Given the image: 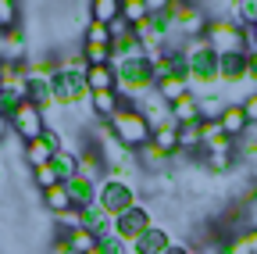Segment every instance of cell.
Here are the masks:
<instances>
[{
    "mask_svg": "<svg viewBox=\"0 0 257 254\" xmlns=\"http://www.w3.org/2000/svg\"><path fill=\"white\" fill-rule=\"evenodd\" d=\"M154 86H157V79H154V68L147 57H133V61H118L114 65V90L125 104L136 108L143 97L154 93Z\"/></svg>",
    "mask_w": 257,
    "mask_h": 254,
    "instance_id": "obj_1",
    "label": "cell"
},
{
    "mask_svg": "<svg viewBox=\"0 0 257 254\" xmlns=\"http://www.w3.org/2000/svg\"><path fill=\"white\" fill-rule=\"evenodd\" d=\"M186 65H189V86H193V93H204V97H207V93H211V86L214 82H221L218 79V50L204 40V36H197V40H186Z\"/></svg>",
    "mask_w": 257,
    "mask_h": 254,
    "instance_id": "obj_2",
    "label": "cell"
},
{
    "mask_svg": "<svg viewBox=\"0 0 257 254\" xmlns=\"http://www.w3.org/2000/svg\"><path fill=\"white\" fill-rule=\"evenodd\" d=\"M111 133H114V140L118 143H125L128 150H140V147H147L150 143V136H154V129H150V122L143 118V111L140 108H133V104H125L111 122Z\"/></svg>",
    "mask_w": 257,
    "mask_h": 254,
    "instance_id": "obj_3",
    "label": "cell"
},
{
    "mask_svg": "<svg viewBox=\"0 0 257 254\" xmlns=\"http://www.w3.org/2000/svg\"><path fill=\"white\" fill-rule=\"evenodd\" d=\"M96 204H100L111 218H118V215H125L128 208H136L140 197H136L133 183H128L125 176H104L100 186H96Z\"/></svg>",
    "mask_w": 257,
    "mask_h": 254,
    "instance_id": "obj_4",
    "label": "cell"
},
{
    "mask_svg": "<svg viewBox=\"0 0 257 254\" xmlns=\"http://www.w3.org/2000/svg\"><path fill=\"white\" fill-rule=\"evenodd\" d=\"M204 40L218 54H246V29L236 18H211Z\"/></svg>",
    "mask_w": 257,
    "mask_h": 254,
    "instance_id": "obj_5",
    "label": "cell"
},
{
    "mask_svg": "<svg viewBox=\"0 0 257 254\" xmlns=\"http://www.w3.org/2000/svg\"><path fill=\"white\" fill-rule=\"evenodd\" d=\"M168 15H172V22H175V33L182 36V40H197V36H204L207 33V11L200 8V4H189V0H172L168 4Z\"/></svg>",
    "mask_w": 257,
    "mask_h": 254,
    "instance_id": "obj_6",
    "label": "cell"
},
{
    "mask_svg": "<svg viewBox=\"0 0 257 254\" xmlns=\"http://www.w3.org/2000/svg\"><path fill=\"white\" fill-rule=\"evenodd\" d=\"M50 90H54V101L64 104V108H89L93 93L86 86V75H75V72H61L50 79Z\"/></svg>",
    "mask_w": 257,
    "mask_h": 254,
    "instance_id": "obj_7",
    "label": "cell"
},
{
    "mask_svg": "<svg viewBox=\"0 0 257 254\" xmlns=\"http://www.w3.org/2000/svg\"><path fill=\"white\" fill-rule=\"evenodd\" d=\"M8 122H11V133H18V136H22V143L40 140V136H43V129H47L43 111H40L36 104H29V101H22V104L8 115Z\"/></svg>",
    "mask_w": 257,
    "mask_h": 254,
    "instance_id": "obj_8",
    "label": "cell"
},
{
    "mask_svg": "<svg viewBox=\"0 0 257 254\" xmlns=\"http://www.w3.org/2000/svg\"><path fill=\"white\" fill-rule=\"evenodd\" d=\"M150 226H154L150 208H147V204H136V208H128L125 215H118V218H114V236H118V240H125L128 247H133V243H136Z\"/></svg>",
    "mask_w": 257,
    "mask_h": 254,
    "instance_id": "obj_9",
    "label": "cell"
},
{
    "mask_svg": "<svg viewBox=\"0 0 257 254\" xmlns=\"http://www.w3.org/2000/svg\"><path fill=\"white\" fill-rule=\"evenodd\" d=\"M57 150H64L61 133H57V129H43V136H40V140H29L22 154H25L29 168H43V165L54 161V154H57Z\"/></svg>",
    "mask_w": 257,
    "mask_h": 254,
    "instance_id": "obj_10",
    "label": "cell"
},
{
    "mask_svg": "<svg viewBox=\"0 0 257 254\" xmlns=\"http://www.w3.org/2000/svg\"><path fill=\"white\" fill-rule=\"evenodd\" d=\"M82 229H89L96 240H107V236H114V218L100 204H93V208L82 211Z\"/></svg>",
    "mask_w": 257,
    "mask_h": 254,
    "instance_id": "obj_11",
    "label": "cell"
},
{
    "mask_svg": "<svg viewBox=\"0 0 257 254\" xmlns=\"http://www.w3.org/2000/svg\"><path fill=\"white\" fill-rule=\"evenodd\" d=\"M96 186H100V183H93L86 176H75L72 183H64V190H68V197H72V208H79V211L93 208L96 204Z\"/></svg>",
    "mask_w": 257,
    "mask_h": 254,
    "instance_id": "obj_12",
    "label": "cell"
},
{
    "mask_svg": "<svg viewBox=\"0 0 257 254\" xmlns=\"http://www.w3.org/2000/svg\"><path fill=\"white\" fill-rule=\"evenodd\" d=\"M218 122H221V129H225V136H229V140H243V133L250 129L243 104H225V111H221Z\"/></svg>",
    "mask_w": 257,
    "mask_h": 254,
    "instance_id": "obj_13",
    "label": "cell"
},
{
    "mask_svg": "<svg viewBox=\"0 0 257 254\" xmlns=\"http://www.w3.org/2000/svg\"><path fill=\"white\" fill-rule=\"evenodd\" d=\"M218 79L229 82V86L243 82L246 79V54H221L218 57Z\"/></svg>",
    "mask_w": 257,
    "mask_h": 254,
    "instance_id": "obj_14",
    "label": "cell"
},
{
    "mask_svg": "<svg viewBox=\"0 0 257 254\" xmlns=\"http://www.w3.org/2000/svg\"><path fill=\"white\" fill-rule=\"evenodd\" d=\"M168 243H172V236H168L165 229H161V226H150V229L133 243V254H165Z\"/></svg>",
    "mask_w": 257,
    "mask_h": 254,
    "instance_id": "obj_15",
    "label": "cell"
},
{
    "mask_svg": "<svg viewBox=\"0 0 257 254\" xmlns=\"http://www.w3.org/2000/svg\"><path fill=\"white\" fill-rule=\"evenodd\" d=\"M168 111H172V122L175 125H197L200 122V97H197V93H186V97L175 101Z\"/></svg>",
    "mask_w": 257,
    "mask_h": 254,
    "instance_id": "obj_16",
    "label": "cell"
},
{
    "mask_svg": "<svg viewBox=\"0 0 257 254\" xmlns=\"http://www.w3.org/2000/svg\"><path fill=\"white\" fill-rule=\"evenodd\" d=\"M89 108H93V115L100 118V122H111V118H114V115L125 108V101L118 97V90H107V93H93Z\"/></svg>",
    "mask_w": 257,
    "mask_h": 254,
    "instance_id": "obj_17",
    "label": "cell"
},
{
    "mask_svg": "<svg viewBox=\"0 0 257 254\" xmlns=\"http://www.w3.org/2000/svg\"><path fill=\"white\" fill-rule=\"evenodd\" d=\"M154 93H157V97L172 108L175 101H182V97H186V93H193V86H189V79H175V75H168V79H161V82L154 86Z\"/></svg>",
    "mask_w": 257,
    "mask_h": 254,
    "instance_id": "obj_18",
    "label": "cell"
},
{
    "mask_svg": "<svg viewBox=\"0 0 257 254\" xmlns=\"http://www.w3.org/2000/svg\"><path fill=\"white\" fill-rule=\"evenodd\" d=\"M50 168L57 172V179H61V183H72V179L79 176V154H75V150H68V147L57 150V154H54V161H50Z\"/></svg>",
    "mask_w": 257,
    "mask_h": 254,
    "instance_id": "obj_19",
    "label": "cell"
},
{
    "mask_svg": "<svg viewBox=\"0 0 257 254\" xmlns=\"http://www.w3.org/2000/svg\"><path fill=\"white\" fill-rule=\"evenodd\" d=\"M82 57H86V68H104V65H114V54H111V43H79Z\"/></svg>",
    "mask_w": 257,
    "mask_h": 254,
    "instance_id": "obj_20",
    "label": "cell"
},
{
    "mask_svg": "<svg viewBox=\"0 0 257 254\" xmlns=\"http://www.w3.org/2000/svg\"><path fill=\"white\" fill-rule=\"evenodd\" d=\"M136 161H140V165H147V168L157 176V172H165V165L172 161V154H165L161 147L147 143V147H140V150H136Z\"/></svg>",
    "mask_w": 257,
    "mask_h": 254,
    "instance_id": "obj_21",
    "label": "cell"
},
{
    "mask_svg": "<svg viewBox=\"0 0 257 254\" xmlns=\"http://www.w3.org/2000/svg\"><path fill=\"white\" fill-rule=\"evenodd\" d=\"M150 143H154V147H161L165 154H175V150H179V125H175V122L157 125L154 136H150Z\"/></svg>",
    "mask_w": 257,
    "mask_h": 254,
    "instance_id": "obj_22",
    "label": "cell"
},
{
    "mask_svg": "<svg viewBox=\"0 0 257 254\" xmlns=\"http://www.w3.org/2000/svg\"><path fill=\"white\" fill-rule=\"evenodd\" d=\"M86 86L89 93H107L114 90V68L104 65V68H86Z\"/></svg>",
    "mask_w": 257,
    "mask_h": 254,
    "instance_id": "obj_23",
    "label": "cell"
},
{
    "mask_svg": "<svg viewBox=\"0 0 257 254\" xmlns=\"http://www.w3.org/2000/svg\"><path fill=\"white\" fill-rule=\"evenodd\" d=\"M43 204H47V211H54V215H64V211L72 208V197H68V190H64V183L43 190Z\"/></svg>",
    "mask_w": 257,
    "mask_h": 254,
    "instance_id": "obj_24",
    "label": "cell"
},
{
    "mask_svg": "<svg viewBox=\"0 0 257 254\" xmlns=\"http://www.w3.org/2000/svg\"><path fill=\"white\" fill-rule=\"evenodd\" d=\"M118 18H125L128 25H140L147 15H150V4H147V0H118Z\"/></svg>",
    "mask_w": 257,
    "mask_h": 254,
    "instance_id": "obj_25",
    "label": "cell"
},
{
    "mask_svg": "<svg viewBox=\"0 0 257 254\" xmlns=\"http://www.w3.org/2000/svg\"><path fill=\"white\" fill-rule=\"evenodd\" d=\"M64 240H68L72 254H89L96 243H100V240H96L89 229H82V226H79V229H72V233H64Z\"/></svg>",
    "mask_w": 257,
    "mask_h": 254,
    "instance_id": "obj_26",
    "label": "cell"
},
{
    "mask_svg": "<svg viewBox=\"0 0 257 254\" xmlns=\"http://www.w3.org/2000/svg\"><path fill=\"white\" fill-rule=\"evenodd\" d=\"M118 0H93V4H89V18L93 22H100V25H111L114 18H118Z\"/></svg>",
    "mask_w": 257,
    "mask_h": 254,
    "instance_id": "obj_27",
    "label": "cell"
},
{
    "mask_svg": "<svg viewBox=\"0 0 257 254\" xmlns=\"http://www.w3.org/2000/svg\"><path fill=\"white\" fill-rule=\"evenodd\" d=\"M232 18H236L243 29L257 25V0H239V4H232Z\"/></svg>",
    "mask_w": 257,
    "mask_h": 254,
    "instance_id": "obj_28",
    "label": "cell"
},
{
    "mask_svg": "<svg viewBox=\"0 0 257 254\" xmlns=\"http://www.w3.org/2000/svg\"><path fill=\"white\" fill-rule=\"evenodd\" d=\"M82 43H111V25H100V22H93L89 18V25L82 29Z\"/></svg>",
    "mask_w": 257,
    "mask_h": 254,
    "instance_id": "obj_29",
    "label": "cell"
},
{
    "mask_svg": "<svg viewBox=\"0 0 257 254\" xmlns=\"http://www.w3.org/2000/svg\"><path fill=\"white\" fill-rule=\"evenodd\" d=\"M200 143V122L197 125H179V150H197Z\"/></svg>",
    "mask_w": 257,
    "mask_h": 254,
    "instance_id": "obj_30",
    "label": "cell"
},
{
    "mask_svg": "<svg viewBox=\"0 0 257 254\" xmlns=\"http://www.w3.org/2000/svg\"><path fill=\"white\" fill-rule=\"evenodd\" d=\"M15 25H18V4L0 0V33H4V29H15Z\"/></svg>",
    "mask_w": 257,
    "mask_h": 254,
    "instance_id": "obj_31",
    "label": "cell"
},
{
    "mask_svg": "<svg viewBox=\"0 0 257 254\" xmlns=\"http://www.w3.org/2000/svg\"><path fill=\"white\" fill-rule=\"evenodd\" d=\"M221 136H225L221 122H200V143H204V147H211V143L221 140Z\"/></svg>",
    "mask_w": 257,
    "mask_h": 254,
    "instance_id": "obj_32",
    "label": "cell"
},
{
    "mask_svg": "<svg viewBox=\"0 0 257 254\" xmlns=\"http://www.w3.org/2000/svg\"><path fill=\"white\" fill-rule=\"evenodd\" d=\"M32 179H36V186H40V190H50V186H57V183H61V179H57V172H54L50 165L32 168Z\"/></svg>",
    "mask_w": 257,
    "mask_h": 254,
    "instance_id": "obj_33",
    "label": "cell"
},
{
    "mask_svg": "<svg viewBox=\"0 0 257 254\" xmlns=\"http://www.w3.org/2000/svg\"><path fill=\"white\" fill-rule=\"evenodd\" d=\"M232 240H236V243H239L246 254H257V226L243 229V233H239V236H232Z\"/></svg>",
    "mask_w": 257,
    "mask_h": 254,
    "instance_id": "obj_34",
    "label": "cell"
},
{
    "mask_svg": "<svg viewBox=\"0 0 257 254\" xmlns=\"http://www.w3.org/2000/svg\"><path fill=\"white\" fill-rule=\"evenodd\" d=\"M100 250H104V254H133V247H128L125 240H118V236L100 240Z\"/></svg>",
    "mask_w": 257,
    "mask_h": 254,
    "instance_id": "obj_35",
    "label": "cell"
},
{
    "mask_svg": "<svg viewBox=\"0 0 257 254\" xmlns=\"http://www.w3.org/2000/svg\"><path fill=\"white\" fill-rule=\"evenodd\" d=\"M207 168L211 172H229L232 168V154H207Z\"/></svg>",
    "mask_w": 257,
    "mask_h": 254,
    "instance_id": "obj_36",
    "label": "cell"
},
{
    "mask_svg": "<svg viewBox=\"0 0 257 254\" xmlns=\"http://www.w3.org/2000/svg\"><path fill=\"white\" fill-rule=\"evenodd\" d=\"M57 222H61V226L72 233V229H79V226H82V211H79V208H68L64 215H57Z\"/></svg>",
    "mask_w": 257,
    "mask_h": 254,
    "instance_id": "obj_37",
    "label": "cell"
},
{
    "mask_svg": "<svg viewBox=\"0 0 257 254\" xmlns=\"http://www.w3.org/2000/svg\"><path fill=\"white\" fill-rule=\"evenodd\" d=\"M125 36H133V25H128L125 18H114V22H111V43H118V40H125Z\"/></svg>",
    "mask_w": 257,
    "mask_h": 254,
    "instance_id": "obj_38",
    "label": "cell"
},
{
    "mask_svg": "<svg viewBox=\"0 0 257 254\" xmlns=\"http://www.w3.org/2000/svg\"><path fill=\"white\" fill-rule=\"evenodd\" d=\"M239 104H243V111H246V122H250V125H257V90L250 93L246 101H239Z\"/></svg>",
    "mask_w": 257,
    "mask_h": 254,
    "instance_id": "obj_39",
    "label": "cell"
},
{
    "mask_svg": "<svg viewBox=\"0 0 257 254\" xmlns=\"http://www.w3.org/2000/svg\"><path fill=\"white\" fill-rule=\"evenodd\" d=\"M154 186H161L157 194H172V190H175V179H172L168 172H157V176H154Z\"/></svg>",
    "mask_w": 257,
    "mask_h": 254,
    "instance_id": "obj_40",
    "label": "cell"
},
{
    "mask_svg": "<svg viewBox=\"0 0 257 254\" xmlns=\"http://www.w3.org/2000/svg\"><path fill=\"white\" fill-rule=\"evenodd\" d=\"M246 79L257 82V50H246Z\"/></svg>",
    "mask_w": 257,
    "mask_h": 254,
    "instance_id": "obj_41",
    "label": "cell"
},
{
    "mask_svg": "<svg viewBox=\"0 0 257 254\" xmlns=\"http://www.w3.org/2000/svg\"><path fill=\"white\" fill-rule=\"evenodd\" d=\"M50 254H72L68 240H64V236H61V240H54V243H50Z\"/></svg>",
    "mask_w": 257,
    "mask_h": 254,
    "instance_id": "obj_42",
    "label": "cell"
},
{
    "mask_svg": "<svg viewBox=\"0 0 257 254\" xmlns=\"http://www.w3.org/2000/svg\"><path fill=\"white\" fill-rule=\"evenodd\" d=\"M165 254H193V247H186V243H175V240H172Z\"/></svg>",
    "mask_w": 257,
    "mask_h": 254,
    "instance_id": "obj_43",
    "label": "cell"
},
{
    "mask_svg": "<svg viewBox=\"0 0 257 254\" xmlns=\"http://www.w3.org/2000/svg\"><path fill=\"white\" fill-rule=\"evenodd\" d=\"M8 129H11V122H8V115H4V111H0V140L8 136Z\"/></svg>",
    "mask_w": 257,
    "mask_h": 254,
    "instance_id": "obj_44",
    "label": "cell"
},
{
    "mask_svg": "<svg viewBox=\"0 0 257 254\" xmlns=\"http://www.w3.org/2000/svg\"><path fill=\"white\" fill-rule=\"evenodd\" d=\"M89 254H104V250H100V243H96V247H93V250H89Z\"/></svg>",
    "mask_w": 257,
    "mask_h": 254,
    "instance_id": "obj_45",
    "label": "cell"
},
{
    "mask_svg": "<svg viewBox=\"0 0 257 254\" xmlns=\"http://www.w3.org/2000/svg\"><path fill=\"white\" fill-rule=\"evenodd\" d=\"M0 183H4V172H0Z\"/></svg>",
    "mask_w": 257,
    "mask_h": 254,
    "instance_id": "obj_46",
    "label": "cell"
},
{
    "mask_svg": "<svg viewBox=\"0 0 257 254\" xmlns=\"http://www.w3.org/2000/svg\"><path fill=\"white\" fill-rule=\"evenodd\" d=\"M193 254H197V250H193Z\"/></svg>",
    "mask_w": 257,
    "mask_h": 254,
    "instance_id": "obj_47",
    "label": "cell"
}]
</instances>
